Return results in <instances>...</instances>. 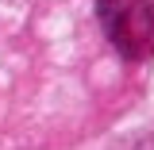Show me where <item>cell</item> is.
Returning a JSON list of instances; mask_svg holds the SVG:
<instances>
[{"mask_svg":"<svg viewBox=\"0 0 154 150\" xmlns=\"http://www.w3.org/2000/svg\"><path fill=\"white\" fill-rule=\"evenodd\" d=\"M96 19L123 58L143 62L154 54V0H96Z\"/></svg>","mask_w":154,"mask_h":150,"instance_id":"6da1fadb","label":"cell"}]
</instances>
